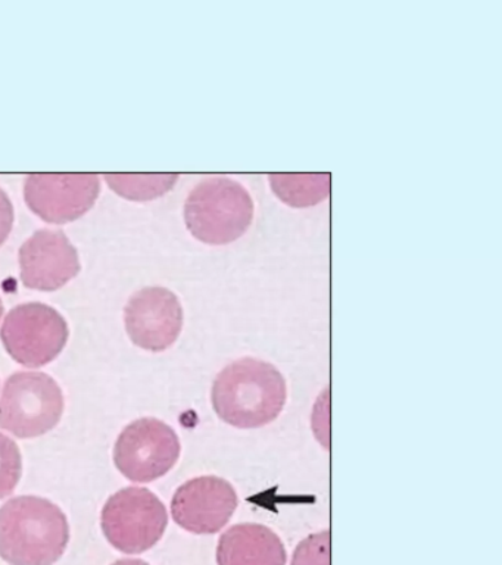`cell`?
<instances>
[{
    "mask_svg": "<svg viewBox=\"0 0 502 565\" xmlns=\"http://www.w3.org/2000/svg\"><path fill=\"white\" fill-rule=\"evenodd\" d=\"M211 401L228 426L261 428L279 418L288 401V384L270 362L241 358L220 371Z\"/></svg>",
    "mask_w": 502,
    "mask_h": 565,
    "instance_id": "obj_1",
    "label": "cell"
},
{
    "mask_svg": "<svg viewBox=\"0 0 502 565\" xmlns=\"http://www.w3.org/2000/svg\"><path fill=\"white\" fill-rule=\"evenodd\" d=\"M67 516L45 498L19 497L0 508V556L10 565H54L67 550Z\"/></svg>",
    "mask_w": 502,
    "mask_h": 565,
    "instance_id": "obj_2",
    "label": "cell"
},
{
    "mask_svg": "<svg viewBox=\"0 0 502 565\" xmlns=\"http://www.w3.org/2000/svg\"><path fill=\"white\" fill-rule=\"evenodd\" d=\"M254 212L248 190L227 177L202 180L184 203L189 232L206 245H228L244 236L253 224Z\"/></svg>",
    "mask_w": 502,
    "mask_h": 565,
    "instance_id": "obj_3",
    "label": "cell"
},
{
    "mask_svg": "<svg viewBox=\"0 0 502 565\" xmlns=\"http://www.w3.org/2000/svg\"><path fill=\"white\" fill-rule=\"evenodd\" d=\"M64 395L45 373L12 374L0 397V428L20 439L46 435L60 423Z\"/></svg>",
    "mask_w": 502,
    "mask_h": 565,
    "instance_id": "obj_4",
    "label": "cell"
},
{
    "mask_svg": "<svg viewBox=\"0 0 502 565\" xmlns=\"http://www.w3.org/2000/svg\"><path fill=\"white\" fill-rule=\"evenodd\" d=\"M105 537L125 554H142L164 536L169 514L149 489L126 488L114 493L103 510Z\"/></svg>",
    "mask_w": 502,
    "mask_h": 565,
    "instance_id": "obj_5",
    "label": "cell"
},
{
    "mask_svg": "<svg viewBox=\"0 0 502 565\" xmlns=\"http://www.w3.org/2000/svg\"><path fill=\"white\" fill-rule=\"evenodd\" d=\"M68 324L56 309L41 302L19 305L12 309L0 339L11 358L29 369L50 364L68 342Z\"/></svg>",
    "mask_w": 502,
    "mask_h": 565,
    "instance_id": "obj_6",
    "label": "cell"
},
{
    "mask_svg": "<svg viewBox=\"0 0 502 565\" xmlns=\"http://www.w3.org/2000/svg\"><path fill=\"white\" fill-rule=\"evenodd\" d=\"M182 446L178 433L161 419L140 418L118 436L114 461L135 483H149L165 476L179 461Z\"/></svg>",
    "mask_w": 502,
    "mask_h": 565,
    "instance_id": "obj_7",
    "label": "cell"
},
{
    "mask_svg": "<svg viewBox=\"0 0 502 565\" xmlns=\"http://www.w3.org/2000/svg\"><path fill=\"white\" fill-rule=\"evenodd\" d=\"M127 334L136 347L149 352L173 347L183 329V308L165 287H145L126 305Z\"/></svg>",
    "mask_w": 502,
    "mask_h": 565,
    "instance_id": "obj_8",
    "label": "cell"
},
{
    "mask_svg": "<svg viewBox=\"0 0 502 565\" xmlns=\"http://www.w3.org/2000/svg\"><path fill=\"white\" fill-rule=\"evenodd\" d=\"M239 498L231 481L202 476L186 481L171 499L175 523L195 534L220 532L235 514Z\"/></svg>",
    "mask_w": 502,
    "mask_h": 565,
    "instance_id": "obj_9",
    "label": "cell"
},
{
    "mask_svg": "<svg viewBox=\"0 0 502 565\" xmlns=\"http://www.w3.org/2000/svg\"><path fill=\"white\" fill-rule=\"evenodd\" d=\"M100 192L96 175H29L24 185L30 210L46 223L65 224L81 218L95 205Z\"/></svg>",
    "mask_w": 502,
    "mask_h": 565,
    "instance_id": "obj_10",
    "label": "cell"
},
{
    "mask_svg": "<svg viewBox=\"0 0 502 565\" xmlns=\"http://www.w3.org/2000/svg\"><path fill=\"white\" fill-rule=\"evenodd\" d=\"M21 280L29 289L54 291L81 273L76 247L58 230H39L20 249Z\"/></svg>",
    "mask_w": 502,
    "mask_h": 565,
    "instance_id": "obj_11",
    "label": "cell"
},
{
    "mask_svg": "<svg viewBox=\"0 0 502 565\" xmlns=\"http://www.w3.org/2000/svg\"><path fill=\"white\" fill-rule=\"evenodd\" d=\"M288 554L281 539L267 525H232L220 537L218 565H286Z\"/></svg>",
    "mask_w": 502,
    "mask_h": 565,
    "instance_id": "obj_12",
    "label": "cell"
},
{
    "mask_svg": "<svg viewBox=\"0 0 502 565\" xmlns=\"http://www.w3.org/2000/svg\"><path fill=\"white\" fill-rule=\"evenodd\" d=\"M273 190L290 206L316 205L328 198L329 175H270Z\"/></svg>",
    "mask_w": 502,
    "mask_h": 565,
    "instance_id": "obj_13",
    "label": "cell"
},
{
    "mask_svg": "<svg viewBox=\"0 0 502 565\" xmlns=\"http://www.w3.org/2000/svg\"><path fill=\"white\" fill-rule=\"evenodd\" d=\"M114 192L131 201H149L173 188L178 175H107Z\"/></svg>",
    "mask_w": 502,
    "mask_h": 565,
    "instance_id": "obj_14",
    "label": "cell"
},
{
    "mask_svg": "<svg viewBox=\"0 0 502 565\" xmlns=\"http://www.w3.org/2000/svg\"><path fill=\"white\" fill-rule=\"evenodd\" d=\"M23 475V458L19 446L0 433V499L10 497Z\"/></svg>",
    "mask_w": 502,
    "mask_h": 565,
    "instance_id": "obj_15",
    "label": "cell"
},
{
    "mask_svg": "<svg viewBox=\"0 0 502 565\" xmlns=\"http://www.w3.org/2000/svg\"><path fill=\"white\" fill-rule=\"evenodd\" d=\"M292 565H330L329 530L303 539L293 552Z\"/></svg>",
    "mask_w": 502,
    "mask_h": 565,
    "instance_id": "obj_16",
    "label": "cell"
},
{
    "mask_svg": "<svg viewBox=\"0 0 502 565\" xmlns=\"http://www.w3.org/2000/svg\"><path fill=\"white\" fill-rule=\"evenodd\" d=\"M12 225H14V206L8 194L0 189V246L10 236Z\"/></svg>",
    "mask_w": 502,
    "mask_h": 565,
    "instance_id": "obj_17",
    "label": "cell"
},
{
    "mask_svg": "<svg viewBox=\"0 0 502 565\" xmlns=\"http://www.w3.org/2000/svg\"><path fill=\"white\" fill-rule=\"evenodd\" d=\"M113 565H149L148 563H145L142 559H120L117 561V563H114Z\"/></svg>",
    "mask_w": 502,
    "mask_h": 565,
    "instance_id": "obj_18",
    "label": "cell"
},
{
    "mask_svg": "<svg viewBox=\"0 0 502 565\" xmlns=\"http://www.w3.org/2000/svg\"><path fill=\"white\" fill-rule=\"evenodd\" d=\"M3 316V303H2V299H0V318H2Z\"/></svg>",
    "mask_w": 502,
    "mask_h": 565,
    "instance_id": "obj_19",
    "label": "cell"
}]
</instances>
